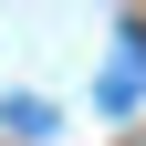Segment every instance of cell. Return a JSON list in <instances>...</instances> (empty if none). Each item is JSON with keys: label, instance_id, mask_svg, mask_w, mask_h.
Here are the masks:
<instances>
[{"label": "cell", "instance_id": "obj_1", "mask_svg": "<svg viewBox=\"0 0 146 146\" xmlns=\"http://www.w3.org/2000/svg\"><path fill=\"white\" fill-rule=\"evenodd\" d=\"M136 94H146V31H125L115 73H104V104H136Z\"/></svg>", "mask_w": 146, "mask_h": 146}]
</instances>
